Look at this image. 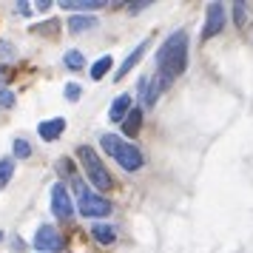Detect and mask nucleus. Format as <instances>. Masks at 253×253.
Wrapping results in <instances>:
<instances>
[{"label":"nucleus","instance_id":"obj_1","mask_svg":"<svg viewBox=\"0 0 253 253\" xmlns=\"http://www.w3.org/2000/svg\"><path fill=\"white\" fill-rule=\"evenodd\" d=\"M157 63H160V71L168 74V77L182 74L185 66H188V35H185V32H173V35L160 46Z\"/></svg>","mask_w":253,"mask_h":253},{"label":"nucleus","instance_id":"obj_2","mask_svg":"<svg viewBox=\"0 0 253 253\" xmlns=\"http://www.w3.org/2000/svg\"><path fill=\"white\" fill-rule=\"evenodd\" d=\"M100 145L105 148V154H111L126 171H139L142 168V154H139L137 145H131V142H123V137H114V134H103L100 139Z\"/></svg>","mask_w":253,"mask_h":253},{"label":"nucleus","instance_id":"obj_3","mask_svg":"<svg viewBox=\"0 0 253 253\" xmlns=\"http://www.w3.org/2000/svg\"><path fill=\"white\" fill-rule=\"evenodd\" d=\"M77 157H80L83 168H85V176L94 182V188H97V191H108V188H111V176L105 171V165L100 162V157L94 154V148L80 145V148H77Z\"/></svg>","mask_w":253,"mask_h":253},{"label":"nucleus","instance_id":"obj_4","mask_svg":"<svg viewBox=\"0 0 253 253\" xmlns=\"http://www.w3.org/2000/svg\"><path fill=\"white\" fill-rule=\"evenodd\" d=\"M74 191H77V208H80L83 216L100 219V216H108V213H111V205H108L105 199H100V194H91L77 176H74Z\"/></svg>","mask_w":253,"mask_h":253},{"label":"nucleus","instance_id":"obj_5","mask_svg":"<svg viewBox=\"0 0 253 253\" xmlns=\"http://www.w3.org/2000/svg\"><path fill=\"white\" fill-rule=\"evenodd\" d=\"M51 211H54V216L63 219V222L74 216V202H71V196H69V191H66L63 182H57L51 188Z\"/></svg>","mask_w":253,"mask_h":253},{"label":"nucleus","instance_id":"obj_6","mask_svg":"<svg viewBox=\"0 0 253 253\" xmlns=\"http://www.w3.org/2000/svg\"><path fill=\"white\" fill-rule=\"evenodd\" d=\"M35 248L43 251V253H57L60 248H63V236H60L51 225H43V228L35 233Z\"/></svg>","mask_w":253,"mask_h":253},{"label":"nucleus","instance_id":"obj_7","mask_svg":"<svg viewBox=\"0 0 253 253\" xmlns=\"http://www.w3.org/2000/svg\"><path fill=\"white\" fill-rule=\"evenodd\" d=\"M222 26H225V6H222V3H211V6H208L205 29H202V40H211L213 35H219Z\"/></svg>","mask_w":253,"mask_h":253},{"label":"nucleus","instance_id":"obj_8","mask_svg":"<svg viewBox=\"0 0 253 253\" xmlns=\"http://www.w3.org/2000/svg\"><path fill=\"white\" fill-rule=\"evenodd\" d=\"M171 85V77L168 74H162V71H157L154 77H148V97H145V105H154L157 100H160V94L165 91Z\"/></svg>","mask_w":253,"mask_h":253},{"label":"nucleus","instance_id":"obj_9","mask_svg":"<svg viewBox=\"0 0 253 253\" xmlns=\"http://www.w3.org/2000/svg\"><path fill=\"white\" fill-rule=\"evenodd\" d=\"M128 114H131V94H120V97H114L111 111H108V120H111V123H123Z\"/></svg>","mask_w":253,"mask_h":253},{"label":"nucleus","instance_id":"obj_10","mask_svg":"<svg viewBox=\"0 0 253 253\" xmlns=\"http://www.w3.org/2000/svg\"><path fill=\"white\" fill-rule=\"evenodd\" d=\"M145 48H148V40H142V43H139V46L134 48V51H131V54H128L126 60H123V63H120V69H117L114 80H123V77H126V74H128V71H131V69H134V66H137V63H139V57L145 54Z\"/></svg>","mask_w":253,"mask_h":253},{"label":"nucleus","instance_id":"obj_11","mask_svg":"<svg viewBox=\"0 0 253 253\" xmlns=\"http://www.w3.org/2000/svg\"><path fill=\"white\" fill-rule=\"evenodd\" d=\"M63 128H66V120L63 117H57V120H46V123H40V137L46 139V142H51V139H57L60 134H63Z\"/></svg>","mask_w":253,"mask_h":253},{"label":"nucleus","instance_id":"obj_12","mask_svg":"<svg viewBox=\"0 0 253 253\" xmlns=\"http://www.w3.org/2000/svg\"><path fill=\"white\" fill-rule=\"evenodd\" d=\"M139 126H142V108H131V114L123 120V134H128V137H137Z\"/></svg>","mask_w":253,"mask_h":253},{"label":"nucleus","instance_id":"obj_13","mask_svg":"<svg viewBox=\"0 0 253 253\" xmlns=\"http://www.w3.org/2000/svg\"><path fill=\"white\" fill-rule=\"evenodd\" d=\"M94 26H97V17L94 14H74V17H69L71 32H85V29H94Z\"/></svg>","mask_w":253,"mask_h":253},{"label":"nucleus","instance_id":"obj_14","mask_svg":"<svg viewBox=\"0 0 253 253\" xmlns=\"http://www.w3.org/2000/svg\"><path fill=\"white\" fill-rule=\"evenodd\" d=\"M60 6H63V9H71V12H94V9H100L103 3H100V0H77V3H74V0H63Z\"/></svg>","mask_w":253,"mask_h":253},{"label":"nucleus","instance_id":"obj_15","mask_svg":"<svg viewBox=\"0 0 253 253\" xmlns=\"http://www.w3.org/2000/svg\"><path fill=\"white\" fill-rule=\"evenodd\" d=\"M91 233H94V239L100 242V245H114V239H117L114 228H108V225H103V222H97Z\"/></svg>","mask_w":253,"mask_h":253},{"label":"nucleus","instance_id":"obj_16","mask_svg":"<svg viewBox=\"0 0 253 253\" xmlns=\"http://www.w3.org/2000/svg\"><path fill=\"white\" fill-rule=\"evenodd\" d=\"M111 63H114L111 57H100V60H97V63L91 66V77H94V80H103L105 74H108V69H111Z\"/></svg>","mask_w":253,"mask_h":253},{"label":"nucleus","instance_id":"obj_17","mask_svg":"<svg viewBox=\"0 0 253 253\" xmlns=\"http://www.w3.org/2000/svg\"><path fill=\"white\" fill-rule=\"evenodd\" d=\"M12 173H14V162H12V160H3V162H0V191L9 185Z\"/></svg>","mask_w":253,"mask_h":253},{"label":"nucleus","instance_id":"obj_18","mask_svg":"<svg viewBox=\"0 0 253 253\" xmlns=\"http://www.w3.org/2000/svg\"><path fill=\"white\" fill-rule=\"evenodd\" d=\"M83 63H85V60H83L80 51H66V66H69L71 71H80Z\"/></svg>","mask_w":253,"mask_h":253},{"label":"nucleus","instance_id":"obj_19","mask_svg":"<svg viewBox=\"0 0 253 253\" xmlns=\"http://www.w3.org/2000/svg\"><path fill=\"white\" fill-rule=\"evenodd\" d=\"M57 20H48V23H43V26H32V32L35 35H57Z\"/></svg>","mask_w":253,"mask_h":253},{"label":"nucleus","instance_id":"obj_20","mask_svg":"<svg viewBox=\"0 0 253 253\" xmlns=\"http://www.w3.org/2000/svg\"><path fill=\"white\" fill-rule=\"evenodd\" d=\"M14 157H20V160L32 157V145H29L26 139H14Z\"/></svg>","mask_w":253,"mask_h":253},{"label":"nucleus","instance_id":"obj_21","mask_svg":"<svg viewBox=\"0 0 253 253\" xmlns=\"http://www.w3.org/2000/svg\"><path fill=\"white\" fill-rule=\"evenodd\" d=\"M80 97H83V88L77 85V83H69V85H66V100H71V103H77Z\"/></svg>","mask_w":253,"mask_h":253},{"label":"nucleus","instance_id":"obj_22","mask_svg":"<svg viewBox=\"0 0 253 253\" xmlns=\"http://www.w3.org/2000/svg\"><path fill=\"white\" fill-rule=\"evenodd\" d=\"M0 105H3V108H12L14 105V94L12 91H0Z\"/></svg>","mask_w":253,"mask_h":253},{"label":"nucleus","instance_id":"obj_23","mask_svg":"<svg viewBox=\"0 0 253 253\" xmlns=\"http://www.w3.org/2000/svg\"><path fill=\"white\" fill-rule=\"evenodd\" d=\"M233 20L236 23H245V3H236L233 6Z\"/></svg>","mask_w":253,"mask_h":253},{"label":"nucleus","instance_id":"obj_24","mask_svg":"<svg viewBox=\"0 0 253 253\" xmlns=\"http://www.w3.org/2000/svg\"><path fill=\"white\" fill-rule=\"evenodd\" d=\"M0 57H6V60H14V48L9 46V43H0Z\"/></svg>","mask_w":253,"mask_h":253},{"label":"nucleus","instance_id":"obj_25","mask_svg":"<svg viewBox=\"0 0 253 253\" xmlns=\"http://www.w3.org/2000/svg\"><path fill=\"white\" fill-rule=\"evenodd\" d=\"M145 6H148V3H134V6H128V12H131V14H137V12H142Z\"/></svg>","mask_w":253,"mask_h":253},{"label":"nucleus","instance_id":"obj_26","mask_svg":"<svg viewBox=\"0 0 253 253\" xmlns=\"http://www.w3.org/2000/svg\"><path fill=\"white\" fill-rule=\"evenodd\" d=\"M17 12H20V14H29V12H32V6H29V3H17Z\"/></svg>","mask_w":253,"mask_h":253},{"label":"nucleus","instance_id":"obj_27","mask_svg":"<svg viewBox=\"0 0 253 253\" xmlns=\"http://www.w3.org/2000/svg\"><path fill=\"white\" fill-rule=\"evenodd\" d=\"M3 83H6V71L0 69V85H3Z\"/></svg>","mask_w":253,"mask_h":253}]
</instances>
